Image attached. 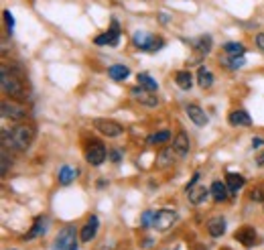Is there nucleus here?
<instances>
[{
  "label": "nucleus",
  "instance_id": "22",
  "mask_svg": "<svg viewBox=\"0 0 264 250\" xmlns=\"http://www.w3.org/2000/svg\"><path fill=\"white\" fill-rule=\"evenodd\" d=\"M197 81H199V86H201L203 90H207V88L214 86V73H212L205 65H201V67L197 69Z\"/></svg>",
  "mask_w": 264,
  "mask_h": 250
},
{
  "label": "nucleus",
  "instance_id": "2",
  "mask_svg": "<svg viewBox=\"0 0 264 250\" xmlns=\"http://www.w3.org/2000/svg\"><path fill=\"white\" fill-rule=\"evenodd\" d=\"M0 86H2V92L10 98L24 96V77L16 69H8V65H2L0 69Z\"/></svg>",
  "mask_w": 264,
  "mask_h": 250
},
{
  "label": "nucleus",
  "instance_id": "16",
  "mask_svg": "<svg viewBox=\"0 0 264 250\" xmlns=\"http://www.w3.org/2000/svg\"><path fill=\"white\" fill-rule=\"evenodd\" d=\"M207 232H209V236H214V238L224 236V234H226V220H224L222 216L212 218V220L207 222Z\"/></svg>",
  "mask_w": 264,
  "mask_h": 250
},
{
  "label": "nucleus",
  "instance_id": "36",
  "mask_svg": "<svg viewBox=\"0 0 264 250\" xmlns=\"http://www.w3.org/2000/svg\"><path fill=\"white\" fill-rule=\"evenodd\" d=\"M264 145V138H252V147L254 149H258V147H262Z\"/></svg>",
  "mask_w": 264,
  "mask_h": 250
},
{
  "label": "nucleus",
  "instance_id": "37",
  "mask_svg": "<svg viewBox=\"0 0 264 250\" xmlns=\"http://www.w3.org/2000/svg\"><path fill=\"white\" fill-rule=\"evenodd\" d=\"M110 157H112V161H114V163H120V153H118V151H112V153H110Z\"/></svg>",
  "mask_w": 264,
  "mask_h": 250
},
{
  "label": "nucleus",
  "instance_id": "21",
  "mask_svg": "<svg viewBox=\"0 0 264 250\" xmlns=\"http://www.w3.org/2000/svg\"><path fill=\"white\" fill-rule=\"evenodd\" d=\"M108 75H110L114 81H124V79L130 75V69H128L126 65H122V63H116V65H112V67L108 69Z\"/></svg>",
  "mask_w": 264,
  "mask_h": 250
},
{
  "label": "nucleus",
  "instance_id": "35",
  "mask_svg": "<svg viewBox=\"0 0 264 250\" xmlns=\"http://www.w3.org/2000/svg\"><path fill=\"white\" fill-rule=\"evenodd\" d=\"M250 198H252V200H256V202H260V200H262V193H260L258 189H254V191L250 193Z\"/></svg>",
  "mask_w": 264,
  "mask_h": 250
},
{
  "label": "nucleus",
  "instance_id": "10",
  "mask_svg": "<svg viewBox=\"0 0 264 250\" xmlns=\"http://www.w3.org/2000/svg\"><path fill=\"white\" fill-rule=\"evenodd\" d=\"M185 191H187V200H189V204H193V206L203 204V202H205V198L209 196V189H207L205 185H199V183H195V185H187V187H185Z\"/></svg>",
  "mask_w": 264,
  "mask_h": 250
},
{
  "label": "nucleus",
  "instance_id": "13",
  "mask_svg": "<svg viewBox=\"0 0 264 250\" xmlns=\"http://www.w3.org/2000/svg\"><path fill=\"white\" fill-rule=\"evenodd\" d=\"M98 228H100V220H98V216H90V220L86 222V226H84V228H82V232H80L82 242H92V240L98 236Z\"/></svg>",
  "mask_w": 264,
  "mask_h": 250
},
{
  "label": "nucleus",
  "instance_id": "4",
  "mask_svg": "<svg viewBox=\"0 0 264 250\" xmlns=\"http://www.w3.org/2000/svg\"><path fill=\"white\" fill-rule=\"evenodd\" d=\"M0 110H2V118H10L16 122H20L29 116V108L20 102H14V100H2Z\"/></svg>",
  "mask_w": 264,
  "mask_h": 250
},
{
  "label": "nucleus",
  "instance_id": "20",
  "mask_svg": "<svg viewBox=\"0 0 264 250\" xmlns=\"http://www.w3.org/2000/svg\"><path fill=\"white\" fill-rule=\"evenodd\" d=\"M175 84H177L181 90H191V86H193V75H191V71H189V69L177 71V73H175Z\"/></svg>",
  "mask_w": 264,
  "mask_h": 250
},
{
  "label": "nucleus",
  "instance_id": "1",
  "mask_svg": "<svg viewBox=\"0 0 264 250\" xmlns=\"http://www.w3.org/2000/svg\"><path fill=\"white\" fill-rule=\"evenodd\" d=\"M35 141V126L31 124H16L10 130H2V145L4 149L12 151H27Z\"/></svg>",
  "mask_w": 264,
  "mask_h": 250
},
{
  "label": "nucleus",
  "instance_id": "11",
  "mask_svg": "<svg viewBox=\"0 0 264 250\" xmlns=\"http://www.w3.org/2000/svg\"><path fill=\"white\" fill-rule=\"evenodd\" d=\"M234 238H236L240 244H244L246 248H252V246L256 244V228L246 224V226H242V228L236 230Z\"/></svg>",
  "mask_w": 264,
  "mask_h": 250
},
{
  "label": "nucleus",
  "instance_id": "17",
  "mask_svg": "<svg viewBox=\"0 0 264 250\" xmlns=\"http://www.w3.org/2000/svg\"><path fill=\"white\" fill-rule=\"evenodd\" d=\"M209 193H212V198H214L216 202H226V200L230 198V189H228V185L222 183V181H214L212 187H209Z\"/></svg>",
  "mask_w": 264,
  "mask_h": 250
},
{
  "label": "nucleus",
  "instance_id": "30",
  "mask_svg": "<svg viewBox=\"0 0 264 250\" xmlns=\"http://www.w3.org/2000/svg\"><path fill=\"white\" fill-rule=\"evenodd\" d=\"M197 49H199L201 53H209V51H212V37H201V39L197 41Z\"/></svg>",
  "mask_w": 264,
  "mask_h": 250
},
{
  "label": "nucleus",
  "instance_id": "8",
  "mask_svg": "<svg viewBox=\"0 0 264 250\" xmlns=\"http://www.w3.org/2000/svg\"><path fill=\"white\" fill-rule=\"evenodd\" d=\"M55 250H77V236L73 226H65L57 238H55Z\"/></svg>",
  "mask_w": 264,
  "mask_h": 250
},
{
  "label": "nucleus",
  "instance_id": "23",
  "mask_svg": "<svg viewBox=\"0 0 264 250\" xmlns=\"http://www.w3.org/2000/svg\"><path fill=\"white\" fill-rule=\"evenodd\" d=\"M75 177H77V169H71L69 165H63V167L59 169V173H57V179H59L61 185H69Z\"/></svg>",
  "mask_w": 264,
  "mask_h": 250
},
{
  "label": "nucleus",
  "instance_id": "12",
  "mask_svg": "<svg viewBox=\"0 0 264 250\" xmlns=\"http://www.w3.org/2000/svg\"><path fill=\"white\" fill-rule=\"evenodd\" d=\"M173 151H175V155L181 157V159L189 155V151H191V141H189V136H187L183 130L177 132V136H175V141H173Z\"/></svg>",
  "mask_w": 264,
  "mask_h": 250
},
{
  "label": "nucleus",
  "instance_id": "26",
  "mask_svg": "<svg viewBox=\"0 0 264 250\" xmlns=\"http://www.w3.org/2000/svg\"><path fill=\"white\" fill-rule=\"evenodd\" d=\"M173 155H175L173 147L163 149V151H161V155H159V167H167V165H171V163H173Z\"/></svg>",
  "mask_w": 264,
  "mask_h": 250
},
{
  "label": "nucleus",
  "instance_id": "9",
  "mask_svg": "<svg viewBox=\"0 0 264 250\" xmlns=\"http://www.w3.org/2000/svg\"><path fill=\"white\" fill-rule=\"evenodd\" d=\"M130 94H132V98H134L138 104H142V106H146V108H154V106H159V98H156L152 92L144 90L142 86H136V88H132Z\"/></svg>",
  "mask_w": 264,
  "mask_h": 250
},
{
  "label": "nucleus",
  "instance_id": "33",
  "mask_svg": "<svg viewBox=\"0 0 264 250\" xmlns=\"http://www.w3.org/2000/svg\"><path fill=\"white\" fill-rule=\"evenodd\" d=\"M8 163H12V161H8L6 149H2V175H6V171H8Z\"/></svg>",
  "mask_w": 264,
  "mask_h": 250
},
{
  "label": "nucleus",
  "instance_id": "15",
  "mask_svg": "<svg viewBox=\"0 0 264 250\" xmlns=\"http://www.w3.org/2000/svg\"><path fill=\"white\" fill-rule=\"evenodd\" d=\"M185 112H187V116H189V120H191L193 124H197V126H205V124H207V114L203 112L201 106H197V104H187V106H185Z\"/></svg>",
  "mask_w": 264,
  "mask_h": 250
},
{
  "label": "nucleus",
  "instance_id": "25",
  "mask_svg": "<svg viewBox=\"0 0 264 250\" xmlns=\"http://www.w3.org/2000/svg\"><path fill=\"white\" fill-rule=\"evenodd\" d=\"M45 226H47V220H43V218H37V222H35L33 230H31V232H29L24 238H27V240H31V238H35V236H39V234H45V230H47Z\"/></svg>",
  "mask_w": 264,
  "mask_h": 250
},
{
  "label": "nucleus",
  "instance_id": "18",
  "mask_svg": "<svg viewBox=\"0 0 264 250\" xmlns=\"http://www.w3.org/2000/svg\"><path fill=\"white\" fill-rule=\"evenodd\" d=\"M228 120H230L232 126H250L252 124V118H250V114L246 110H234Z\"/></svg>",
  "mask_w": 264,
  "mask_h": 250
},
{
  "label": "nucleus",
  "instance_id": "34",
  "mask_svg": "<svg viewBox=\"0 0 264 250\" xmlns=\"http://www.w3.org/2000/svg\"><path fill=\"white\" fill-rule=\"evenodd\" d=\"M256 45H258V49L264 53V33H258V35H256Z\"/></svg>",
  "mask_w": 264,
  "mask_h": 250
},
{
  "label": "nucleus",
  "instance_id": "19",
  "mask_svg": "<svg viewBox=\"0 0 264 250\" xmlns=\"http://www.w3.org/2000/svg\"><path fill=\"white\" fill-rule=\"evenodd\" d=\"M226 185H228L230 193H238L246 185V179L242 175H238V173H228L226 175Z\"/></svg>",
  "mask_w": 264,
  "mask_h": 250
},
{
  "label": "nucleus",
  "instance_id": "32",
  "mask_svg": "<svg viewBox=\"0 0 264 250\" xmlns=\"http://www.w3.org/2000/svg\"><path fill=\"white\" fill-rule=\"evenodd\" d=\"M4 18H6V26H8V31L12 33V29H14V16H12V12H10V10H4Z\"/></svg>",
  "mask_w": 264,
  "mask_h": 250
},
{
  "label": "nucleus",
  "instance_id": "5",
  "mask_svg": "<svg viewBox=\"0 0 264 250\" xmlns=\"http://www.w3.org/2000/svg\"><path fill=\"white\" fill-rule=\"evenodd\" d=\"M94 128L100 134L108 136V138H116V136H120L124 132V126L120 122H116V120H110V118H96L94 120Z\"/></svg>",
  "mask_w": 264,
  "mask_h": 250
},
{
  "label": "nucleus",
  "instance_id": "3",
  "mask_svg": "<svg viewBox=\"0 0 264 250\" xmlns=\"http://www.w3.org/2000/svg\"><path fill=\"white\" fill-rule=\"evenodd\" d=\"M132 43H134V47L140 49V51H159V49L163 47V39H156V37H152V35L146 33V31L134 33V35H132Z\"/></svg>",
  "mask_w": 264,
  "mask_h": 250
},
{
  "label": "nucleus",
  "instance_id": "14",
  "mask_svg": "<svg viewBox=\"0 0 264 250\" xmlns=\"http://www.w3.org/2000/svg\"><path fill=\"white\" fill-rule=\"evenodd\" d=\"M118 41H120V31H118L116 22L112 24V29H108L106 33H102V35H98L94 39L96 45H118Z\"/></svg>",
  "mask_w": 264,
  "mask_h": 250
},
{
  "label": "nucleus",
  "instance_id": "27",
  "mask_svg": "<svg viewBox=\"0 0 264 250\" xmlns=\"http://www.w3.org/2000/svg\"><path fill=\"white\" fill-rule=\"evenodd\" d=\"M224 51L228 55H244L246 53V47L242 43H226L224 45Z\"/></svg>",
  "mask_w": 264,
  "mask_h": 250
},
{
  "label": "nucleus",
  "instance_id": "6",
  "mask_svg": "<svg viewBox=\"0 0 264 250\" xmlns=\"http://www.w3.org/2000/svg\"><path fill=\"white\" fill-rule=\"evenodd\" d=\"M179 220L177 212L175 210H159L154 212V218H152V228L156 232H167L169 228H173V224Z\"/></svg>",
  "mask_w": 264,
  "mask_h": 250
},
{
  "label": "nucleus",
  "instance_id": "28",
  "mask_svg": "<svg viewBox=\"0 0 264 250\" xmlns=\"http://www.w3.org/2000/svg\"><path fill=\"white\" fill-rule=\"evenodd\" d=\"M230 67L232 69H240V67H244L246 65V59H244V55H230Z\"/></svg>",
  "mask_w": 264,
  "mask_h": 250
},
{
  "label": "nucleus",
  "instance_id": "31",
  "mask_svg": "<svg viewBox=\"0 0 264 250\" xmlns=\"http://www.w3.org/2000/svg\"><path fill=\"white\" fill-rule=\"evenodd\" d=\"M152 218H154V212H150V210L144 212L142 214V220H140V226H144V228L146 226H152Z\"/></svg>",
  "mask_w": 264,
  "mask_h": 250
},
{
  "label": "nucleus",
  "instance_id": "7",
  "mask_svg": "<svg viewBox=\"0 0 264 250\" xmlns=\"http://www.w3.org/2000/svg\"><path fill=\"white\" fill-rule=\"evenodd\" d=\"M106 157H108V151H106L104 143L92 141V143L88 145V149H86V161H88L92 167H100V165L106 161Z\"/></svg>",
  "mask_w": 264,
  "mask_h": 250
},
{
  "label": "nucleus",
  "instance_id": "24",
  "mask_svg": "<svg viewBox=\"0 0 264 250\" xmlns=\"http://www.w3.org/2000/svg\"><path fill=\"white\" fill-rule=\"evenodd\" d=\"M136 79H138V86H142V88H144V90H148V92H156V90H159L156 79H152L148 73H138V75H136Z\"/></svg>",
  "mask_w": 264,
  "mask_h": 250
},
{
  "label": "nucleus",
  "instance_id": "38",
  "mask_svg": "<svg viewBox=\"0 0 264 250\" xmlns=\"http://www.w3.org/2000/svg\"><path fill=\"white\" fill-rule=\"evenodd\" d=\"M256 163H258V165H264V153H260V155H258V159H256Z\"/></svg>",
  "mask_w": 264,
  "mask_h": 250
},
{
  "label": "nucleus",
  "instance_id": "29",
  "mask_svg": "<svg viewBox=\"0 0 264 250\" xmlns=\"http://www.w3.org/2000/svg\"><path fill=\"white\" fill-rule=\"evenodd\" d=\"M171 138V132L169 130H161V132H154L150 138H148V143H167Z\"/></svg>",
  "mask_w": 264,
  "mask_h": 250
}]
</instances>
